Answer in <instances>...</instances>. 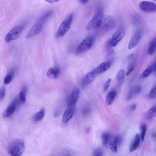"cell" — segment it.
Segmentation results:
<instances>
[{
	"label": "cell",
	"mask_w": 156,
	"mask_h": 156,
	"mask_svg": "<svg viewBox=\"0 0 156 156\" xmlns=\"http://www.w3.org/2000/svg\"><path fill=\"white\" fill-rule=\"evenodd\" d=\"M81 3L85 4L88 2L89 0H78Z\"/></svg>",
	"instance_id": "cell-38"
},
{
	"label": "cell",
	"mask_w": 156,
	"mask_h": 156,
	"mask_svg": "<svg viewBox=\"0 0 156 156\" xmlns=\"http://www.w3.org/2000/svg\"><path fill=\"white\" fill-rule=\"evenodd\" d=\"M24 27V24L17 26L12 29L6 35L5 40L9 43L16 39L20 36Z\"/></svg>",
	"instance_id": "cell-5"
},
{
	"label": "cell",
	"mask_w": 156,
	"mask_h": 156,
	"mask_svg": "<svg viewBox=\"0 0 156 156\" xmlns=\"http://www.w3.org/2000/svg\"><path fill=\"white\" fill-rule=\"evenodd\" d=\"M25 145L20 139H16L11 141L8 145L7 150L8 153L13 156H20L23 153Z\"/></svg>",
	"instance_id": "cell-2"
},
{
	"label": "cell",
	"mask_w": 156,
	"mask_h": 156,
	"mask_svg": "<svg viewBox=\"0 0 156 156\" xmlns=\"http://www.w3.org/2000/svg\"><path fill=\"white\" fill-rule=\"evenodd\" d=\"M96 74L92 70L87 73L82 80V83L84 85H88L92 82L95 79Z\"/></svg>",
	"instance_id": "cell-15"
},
{
	"label": "cell",
	"mask_w": 156,
	"mask_h": 156,
	"mask_svg": "<svg viewBox=\"0 0 156 156\" xmlns=\"http://www.w3.org/2000/svg\"><path fill=\"white\" fill-rule=\"evenodd\" d=\"M136 104H132L129 106V108L131 111H134L136 108Z\"/></svg>",
	"instance_id": "cell-36"
},
{
	"label": "cell",
	"mask_w": 156,
	"mask_h": 156,
	"mask_svg": "<svg viewBox=\"0 0 156 156\" xmlns=\"http://www.w3.org/2000/svg\"><path fill=\"white\" fill-rule=\"evenodd\" d=\"M152 137L154 138H156V132L154 133L152 135Z\"/></svg>",
	"instance_id": "cell-41"
},
{
	"label": "cell",
	"mask_w": 156,
	"mask_h": 156,
	"mask_svg": "<svg viewBox=\"0 0 156 156\" xmlns=\"http://www.w3.org/2000/svg\"><path fill=\"white\" fill-rule=\"evenodd\" d=\"M52 12L51 10L48 11L39 18L27 32L26 38H30L38 35L41 31L44 23L52 15Z\"/></svg>",
	"instance_id": "cell-1"
},
{
	"label": "cell",
	"mask_w": 156,
	"mask_h": 156,
	"mask_svg": "<svg viewBox=\"0 0 156 156\" xmlns=\"http://www.w3.org/2000/svg\"><path fill=\"white\" fill-rule=\"evenodd\" d=\"M122 140V136L121 135H119L114 137L112 140L111 142L118 147L121 143Z\"/></svg>",
	"instance_id": "cell-26"
},
{
	"label": "cell",
	"mask_w": 156,
	"mask_h": 156,
	"mask_svg": "<svg viewBox=\"0 0 156 156\" xmlns=\"http://www.w3.org/2000/svg\"><path fill=\"white\" fill-rule=\"evenodd\" d=\"M90 127H88L86 128L85 129V132L86 133H88L90 130Z\"/></svg>",
	"instance_id": "cell-40"
},
{
	"label": "cell",
	"mask_w": 156,
	"mask_h": 156,
	"mask_svg": "<svg viewBox=\"0 0 156 156\" xmlns=\"http://www.w3.org/2000/svg\"><path fill=\"white\" fill-rule=\"evenodd\" d=\"M109 134L108 132H104L101 136L102 143L104 146L106 145L108 142Z\"/></svg>",
	"instance_id": "cell-27"
},
{
	"label": "cell",
	"mask_w": 156,
	"mask_h": 156,
	"mask_svg": "<svg viewBox=\"0 0 156 156\" xmlns=\"http://www.w3.org/2000/svg\"><path fill=\"white\" fill-rule=\"evenodd\" d=\"M154 63L149 66L142 73L141 75V78L144 79L148 77L154 71Z\"/></svg>",
	"instance_id": "cell-22"
},
{
	"label": "cell",
	"mask_w": 156,
	"mask_h": 156,
	"mask_svg": "<svg viewBox=\"0 0 156 156\" xmlns=\"http://www.w3.org/2000/svg\"><path fill=\"white\" fill-rule=\"evenodd\" d=\"M111 80V79L109 78L105 83L103 87V91L104 92H106L108 90Z\"/></svg>",
	"instance_id": "cell-32"
},
{
	"label": "cell",
	"mask_w": 156,
	"mask_h": 156,
	"mask_svg": "<svg viewBox=\"0 0 156 156\" xmlns=\"http://www.w3.org/2000/svg\"><path fill=\"white\" fill-rule=\"evenodd\" d=\"M111 66L110 62H105L101 63L93 70L96 74L102 73L108 70Z\"/></svg>",
	"instance_id": "cell-12"
},
{
	"label": "cell",
	"mask_w": 156,
	"mask_h": 156,
	"mask_svg": "<svg viewBox=\"0 0 156 156\" xmlns=\"http://www.w3.org/2000/svg\"><path fill=\"white\" fill-rule=\"evenodd\" d=\"M94 39L92 37H88L83 39L78 45L76 49L77 53H82L89 50L92 45Z\"/></svg>",
	"instance_id": "cell-6"
},
{
	"label": "cell",
	"mask_w": 156,
	"mask_h": 156,
	"mask_svg": "<svg viewBox=\"0 0 156 156\" xmlns=\"http://www.w3.org/2000/svg\"><path fill=\"white\" fill-rule=\"evenodd\" d=\"M156 97V86L153 87L151 90L149 98L150 99H153Z\"/></svg>",
	"instance_id": "cell-28"
},
{
	"label": "cell",
	"mask_w": 156,
	"mask_h": 156,
	"mask_svg": "<svg viewBox=\"0 0 156 156\" xmlns=\"http://www.w3.org/2000/svg\"><path fill=\"white\" fill-rule=\"evenodd\" d=\"M115 24L114 18L111 16L107 15L103 16L101 26L105 29H109L114 27Z\"/></svg>",
	"instance_id": "cell-9"
},
{
	"label": "cell",
	"mask_w": 156,
	"mask_h": 156,
	"mask_svg": "<svg viewBox=\"0 0 156 156\" xmlns=\"http://www.w3.org/2000/svg\"><path fill=\"white\" fill-rule=\"evenodd\" d=\"M60 73V70L59 68H50L48 69L46 73L47 76L49 78L51 79H56Z\"/></svg>",
	"instance_id": "cell-17"
},
{
	"label": "cell",
	"mask_w": 156,
	"mask_h": 156,
	"mask_svg": "<svg viewBox=\"0 0 156 156\" xmlns=\"http://www.w3.org/2000/svg\"><path fill=\"white\" fill-rule=\"evenodd\" d=\"M109 147L111 150L113 152L116 153L117 152L118 147L111 142L109 143Z\"/></svg>",
	"instance_id": "cell-35"
},
{
	"label": "cell",
	"mask_w": 156,
	"mask_h": 156,
	"mask_svg": "<svg viewBox=\"0 0 156 156\" xmlns=\"http://www.w3.org/2000/svg\"><path fill=\"white\" fill-rule=\"evenodd\" d=\"M146 116L148 119H151L156 117V105L148 110L146 113Z\"/></svg>",
	"instance_id": "cell-24"
},
{
	"label": "cell",
	"mask_w": 156,
	"mask_h": 156,
	"mask_svg": "<svg viewBox=\"0 0 156 156\" xmlns=\"http://www.w3.org/2000/svg\"><path fill=\"white\" fill-rule=\"evenodd\" d=\"M140 9L146 12H156V4L150 1H144L139 4Z\"/></svg>",
	"instance_id": "cell-7"
},
{
	"label": "cell",
	"mask_w": 156,
	"mask_h": 156,
	"mask_svg": "<svg viewBox=\"0 0 156 156\" xmlns=\"http://www.w3.org/2000/svg\"><path fill=\"white\" fill-rule=\"evenodd\" d=\"M80 93V90L78 88H76L73 90L68 99L69 105L72 106L75 104L78 99Z\"/></svg>",
	"instance_id": "cell-10"
},
{
	"label": "cell",
	"mask_w": 156,
	"mask_h": 156,
	"mask_svg": "<svg viewBox=\"0 0 156 156\" xmlns=\"http://www.w3.org/2000/svg\"><path fill=\"white\" fill-rule=\"evenodd\" d=\"M154 71H155L156 72V62L154 63Z\"/></svg>",
	"instance_id": "cell-42"
},
{
	"label": "cell",
	"mask_w": 156,
	"mask_h": 156,
	"mask_svg": "<svg viewBox=\"0 0 156 156\" xmlns=\"http://www.w3.org/2000/svg\"><path fill=\"white\" fill-rule=\"evenodd\" d=\"M117 94L116 92L114 90L109 91L107 94L106 98V101L107 104L110 105L113 103Z\"/></svg>",
	"instance_id": "cell-20"
},
{
	"label": "cell",
	"mask_w": 156,
	"mask_h": 156,
	"mask_svg": "<svg viewBox=\"0 0 156 156\" xmlns=\"http://www.w3.org/2000/svg\"><path fill=\"white\" fill-rule=\"evenodd\" d=\"M16 100L15 99L4 112L2 114L3 118L8 117L12 114L16 108Z\"/></svg>",
	"instance_id": "cell-13"
},
{
	"label": "cell",
	"mask_w": 156,
	"mask_h": 156,
	"mask_svg": "<svg viewBox=\"0 0 156 156\" xmlns=\"http://www.w3.org/2000/svg\"><path fill=\"white\" fill-rule=\"evenodd\" d=\"M90 112V110L88 108H85L83 111V114H86L89 113Z\"/></svg>",
	"instance_id": "cell-37"
},
{
	"label": "cell",
	"mask_w": 156,
	"mask_h": 156,
	"mask_svg": "<svg viewBox=\"0 0 156 156\" xmlns=\"http://www.w3.org/2000/svg\"><path fill=\"white\" fill-rule=\"evenodd\" d=\"M125 78V73L123 69H121L117 73L116 79L119 86H121L124 83Z\"/></svg>",
	"instance_id": "cell-21"
},
{
	"label": "cell",
	"mask_w": 156,
	"mask_h": 156,
	"mask_svg": "<svg viewBox=\"0 0 156 156\" xmlns=\"http://www.w3.org/2000/svg\"><path fill=\"white\" fill-rule=\"evenodd\" d=\"M154 0V1H156V0Z\"/></svg>",
	"instance_id": "cell-43"
},
{
	"label": "cell",
	"mask_w": 156,
	"mask_h": 156,
	"mask_svg": "<svg viewBox=\"0 0 156 156\" xmlns=\"http://www.w3.org/2000/svg\"><path fill=\"white\" fill-rule=\"evenodd\" d=\"M134 69V65L133 63L130 64L128 66L126 75L128 76L129 75L133 70Z\"/></svg>",
	"instance_id": "cell-31"
},
{
	"label": "cell",
	"mask_w": 156,
	"mask_h": 156,
	"mask_svg": "<svg viewBox=\"0 0 156 156\" xmlns=\"http://www.w3.org/2000/svg\"><path fill=\"white\" fill-rule=\"evenodd\" d=\"M12 76L10 75L6 76L4 80V83L5 84H9L12 81Z\"/></svg>",
	"instance_id": "cell-34"
},
{
	"label": "cell",
	"mask_w": 156,
	"mask_h": 156,
	"mask_svg": "<svg viewBox=\"0 0 156 156\" xmlns=\"http://www.w3.org/2000/svg\"><path fill=\"white\" fill-rule=\"evenodd\" d=\"M73 114V110L71 108L67 109L64 112L62 118V122L64 124L67 123L72 118Z\"/></svg>",
	"instance_id": "cell-16"
},
{
	"label": "cell",
	"mask_w": 156,
	"mask_h": 156,
	"mask_svg": "<svg viewBox=\"0 0 156 156\" xmlns=\"http://www.w3.org/2000/svg\"><path fill=\"white\" fill-rule=\"evenodd\" d=\"M103 154V151L100 148H97L93 151V155L94 156H101Z\"/></svg>",
	"instance_id": "cell-30"
},
{
	"label": "cell",
	"mask_w": 156,
	"mask_h": 156,
	"mask_svg": "<svg viewBox=\"0 0 156 156\" xmlns=\"http://www.w3.org/2000/svg\"><path fill=\"white\" fill-rule=\"evenodd\" d=\"M156 50V37L154 38L150 43L147 51L148 55H151Z\"/></svg>",
	"instance_id": "cell-23"
},
{
	"label": "cell",
	"mask_w": 156,
	"mask_h": 156,
	"mask_svg": "<svg viewBox=\"0 0 156 156\" xmlns=\"http://www.w3.org/2000/svg\"><path fill=\"white\" fill-rule=\"evenodd\" d=\"M19 98L22 102H25L26 100L25 92L23 90L21 91L19 94Z\"/></svg>",
	"instance_id": "cell-33"
},
{
	"label": "cell",
	"mask_w": 156,
	"mask_h": 156,
	"mask_svg": "<svg viewBox=\"0 0 156 156\" xmlns=\"http://www.w3.org/2000/svg\"><path fill=\"white\" fill-rule=\"evenodd\" d=\"M141 91V88L139 86H136L132 87L126 97V101H129L133 97L139 94Z\"/></svg>",
	"instance_id": "cell-14"
},
{
	"label": "cell",
	"mask_w": 156,
	"mask_h": 156,
	"mask_svg": "<svg viewBox=\"0 0 156 156\" xmlns=\"http://www.w3.org/2000/svg\"><path fill=\"white\" fill-rule=\"evenodd\" d=\"M140 138L143 142L147 130V126L145 124H142L140 126Z\"/></svg>",
	"instance_id": "cell-25"
},
{
	"label": "cell",
	"mask_w": 156,
	"mask_h": 156,
	"mask_svg": "<svg viewBox=\"0 0 156 156\" xmlns=\"http://www.w3.org/2000/svg\"><path fill=\"white\" fill-rule=\"evenodd\" d=\"M45 114L44 108H42L40 110L36 113L32 118V121L34 123H37L41 120L44 118Z\"/></svg>",
	"instance_id": "cell-19"
},
{
	"label": "cell",
	"mask_w": 156,
	"mask_h": 156,
	"mask_svg": "<svg viewBox=\"0 0 156 156\" xmlns=\"http://www.w3.org/2000/svg\"><path fill=\"white\" fill-rule=\"evenodd\" d=\"M141 33L140 31H137L131 38L128 45V48L131 49L134 48L138 44L140 38Z\"/></svg>",
	"instance_id": "cell-11"
},
{
	"label": "cell",
	"mask_w": 156,
	"mask_h": 156,
	"mask_svg": "<svg viewBox=\"0 0 156 156\" xmlns=\"http://www.w3.org/2000/svg\"><path fill=\"white\" fill-rule=\"evenodd\" d=\"M73 18V14L71 13L62 22L56 32V37H62L67 33L71 26Z\"/></svg>",
	"instance_id": "cell-3"
},
{
	"label": "cell",
	"mask_w": 156,
	"mask_h": 156,
	"mask_svg": "<svg viewBox=\"0 0 156 156\" xmlns=\"http://www.w3.org/2000/svg\"><path fill=\"white\" fill-rule=\"evenodd\" d=\"M101 10H99L94 15L88 23L86 27L87 30L96 29L101 26L104 16L103 12Z\"/></svg>",
	"instance_id": "cell-4"
},
{
	"label": "cell",
	"mask_w": 156,
	"mask_h": 156,
	"mask_svg": "<svg viewBox=\"0 0 156 156\" xmlns=\"http://www.w3.org/2000/svg\"><path fill=\"white\" fill-rule=\"evenodd\" d=\"M5 93V87L4 86H2L0 89V100L1 101L4 98Z\"/></svg>",
	"instance_id": "cell-29"
},
{
	"label": "cell",
	"mask_w": 156,
	"mask_h": 156,
	"mask_svg": "<svg viewBox=\"0 0 156 156\" xmlns=\"http://www.w3.org/2000/svg\"><path fill=\"white\" fill-rule=\"evenodd\" d=\"M47 2L52 3L59 1L60 0H45Z\"/></svg>",
	"instance_id": "cell-39"
},
{
	"label": "cell",
	"mask_w": 156,
	"mask_h": 156,
	"mask_svg": "<svg viewBox=\"0 0 156 156\" xmlns=\"http://www.w3.org/2000/svg\"><path fill=\"white\" fill-rule=\"evenodd\" d=\"M140 143V138L139 135L136 134L135 136L130 145L129 151L132 152L135 151L139 147Z\"/></svg>",
	"instance_id": "cell-18"
},
{
	"label": "cell",
	"mask_w": 156,
	"mask_h": 156,
	"mask_svg": "<svg viewBox=\"0 0 156 156\" xmlns=\"http://www.w3.org/2000/svg\"><path fill=\"white\" fill-rule=\"evenodd\" d=\"M124 28L122 27L119 28L113 34L111 41L112 47L116 46L122 39L124 34Z\"/></svg>",
	"instance_id": "cell-8"
}]
</instances>
